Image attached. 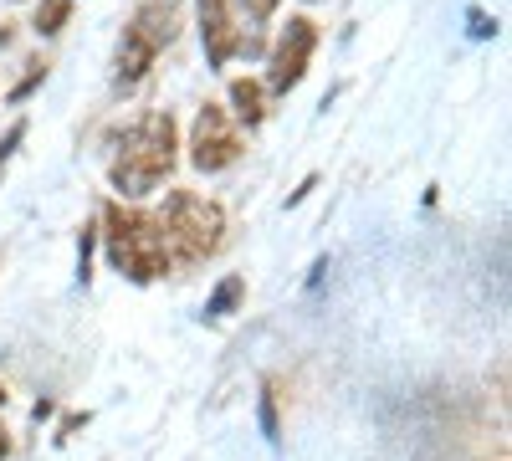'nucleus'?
I'll return each instance as SVG.
<instances>
[{"label":"nucleus","mask_w":512,"mask_h":461,"mask_svg":"<svg viewBox=\"0 0 512 461\" xmlns=\"http://www.w3.org/2000/svg\"><path fill=\"white\" fill-rule=\"evenodd\" d=\"M241 6H246V11L256 16V21H267V16L277 11V0H241Z\"/></svg>","instance_id":"14"},{"label":"nucleus","mask_w":512,"mask_h":461,"mask_svg":"<svg viewBox=\"0 0 512 461\" xmlns=\"http://www.w3.org/2000/svg\"><path fill=\"white\" fill-rule=\"evenodd\" d=\"M103 236H108V262L128 277V282H154L169 272V241L164 226L144 211H123V205H103Z\"/></svg>","instance_id":"2"},{"label":"nucleus","mask_w":512,"mask_h":461,"mask_svg":"<svg viewBox=\"0 0 512 461\" xmlns=\"http://www.w3.org/2000/svg\"><path fill=\"white\" fill-rule=\"evenodd\" d=\"M134 26L149 47L159 52V47H169V41H175V31H180V0H149V6L128 21Z\"/></svg>","instance_id":"7"},{"label":"nucleus","mask_w":512,"mask_h":461,"mask_svg":"<svg viewBox=\"0 0 512 461\" xmlns=\"http://www.w3.org/2000/svg\"><path fill=\"white\" fill-rule=\"evenodd\" d=\"M180 159V134H175V118L169 113H144L134 129L123 134L118 159H113V190H123L128 200L149 195L159 180H169Z\"/></svg>","instance_id":"1"},{"label":"nucleus","mask_w":512,"mask_h":461,"mask_svg":"<svg viewBox=\"0 0 512 461\" xmlns=\"http://www.w3.org/2000/svg\"><path fill=\"white\" fill-rule=\"evenodd\" d=\"M26 139V123H11V134L6 139H0V170H6V159H11V149Z\"/></svg>","instance_id":"13"},{"label":"nucleus","mask_w":512,"mask_h":461,"mask_svg":"<svg viewBox=\"0 0 512 461\" xmlns=\"http://www.w3.org/2000/svg\"><path fill=\"white\" fill-rule=\"evenodd\" d=\"M236 159H241L236 123L226 118V108L205 103L200 118H195V134H190V164L200 175H216V170H226V164H236Z\"/></svg>","instance_id":"4"},{"label":"nucleus","mask_w":512,"mask_h":461,"mask_svg":"<svg viewBox=\"0 0 512 461\" xmlns=\"http://www.w3.org/2000/svg\"><path fill=\"white\" fill-rule=\"evenodd\" d=\"M164 241L175 246V257L180 262H205V257H216L221 241H226V211L216 200H205V195H190V190H175L164 200Z\"/></svg>","instance_id":"3"},{"label":"nucleus","mask_w":512,"mask_h":461,"mask_svg":"<svg viewBox=\"0 0 512 461\" xmlns=\"http://www.w3.org/2000/svg\"><path fill=\"white\" fill-rule=\"evenodd\" d=\"M72 16V0H41V11H36V31L41 36H57Z\"/></svg>","instance_id":"11"},{"label":"nucleus","mask_w":512,"mask_h":461,"mask_svg":"<svg viewBox=\"0 0 512 461\" xmlns=\"http://www.w3.org/2000/svg\"><path fill=\"white\" fill-rule=\"evenodd\" d=\"M472 31H477V36H497V21H487L482 11H472Z\"/></svg>","instance_id":"15"},{"label":"nucleus","mask_w":512,"mask_h":461,"mask_svg":"<svg viewBox=\"0 0 512 461\" xmlns=\"http://www.w3.org/2000/svg\"><path fill=\"white\" fill-rule=\"evenodd\" d=\"M262 431H267V441H272V446L282 441V426H277V390H272V385L262 390Z\"/></svg>","instance_id":"12"},{"label":"nucleus","mask_w":512,"mask_h":461,"mask_svg":"<svg viewBox=\"0 0 512 461\" xmlns=\"http://www.w3.org/2000/svg\"><path fill=\"white\" fill-rule=\"evenodd\" d=\"M246 298V277H226L216 292H210V303H205V318H226L236 313V303Z\"/></svg>","instance_id":"10"},{"label":"nucleus","mask_w":512,"mask_h":461,"mask_svg":"<svg viewBox=\"0 0 512 461\" xmlns=\"http://www.w3.org/2000/svg\"><path fill=\"white\" fill-rule=\"evenodd\" d=\"M231 108H236V118L246 123V129H256V123L267 118V88L256 77H236L231 82Z\"/></svg>","instance_id":"9"},{"label":"nucleus","mask_w":512,"mask_h":461,"mask_svg":"<svg viewBox=\"0 0 512 461\" xmlns=\"http://www.w3.org/2000/svg\"><path fill=\"white\" fill-rule=\"evenodd\" d=\"M0 405H6V385H0Z\"/></svg>","instance_id":"17"},{"label":"nucleus","mask_w":512,"mask_h":461,"mask_svg":"<svg viewBox=\"0 0 512 461\" xmlns=\"http://www.w3.org/2000/svg\"><path fill=\"white\" fill-rule=\"evenodd\" d=\"M6 456H11V431L0 426V461H6Z\"/></svg>","instance_id":"16"},{"label":"nucleus","mask_w":512,"mask_h":461,"mask_svg":"<svg viewBox=\"0 0 512 461\" xmlns=\"http://www.w3.org/2000/svg\"><path fill=\"white\" fill-rule=\"evenodd\" d=\"M154 47H149V41L134 31V26H123V41H118V82H123V88H128V82H139L149 67H154Z\"/></svg>","instance_id":"8"},{"label":"nucleus","mask_w":512,"mask_h":461,"mask_svg":"<svg viewBox=\"0 0 512 461\" xmlns=\"http://www.w3.org/2000/svg\"><path fill=\"white\" fill-rule=\"evenodd\" d=\"M195 11H200V36H205V62L226 67L241 52V31L231 21V6L226 0H195Z\"/></svg>","instance_id":"6"},{"label":"nucleus","mask_w":512,"mask_h":461,"mask_svg":"<svg viewBox=\"0 0 512 461\" xmlns=\"http://www.w3.org/2000/svg\"><path fill=\"white\" fill-rule=\"evenodd\" d=\"M313 47H318V21L308 16H287L277 47H272V93H292L297 82H303L308 62H313Z\"/></svg>","instance_id":"5"}]
</instances>
